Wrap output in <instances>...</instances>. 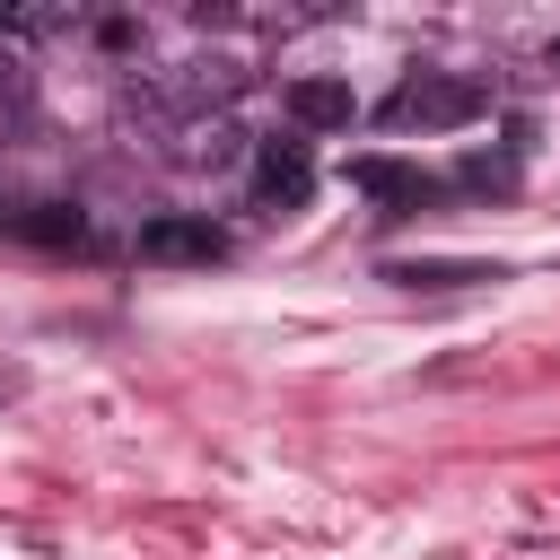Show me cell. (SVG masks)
<instances>
[{
  "label": "cell",
  "instance_id": "1",
  "mask_svg": "<svg viewBox=\"0 0 560 560\" xmlns=\"http://www.w3.org/2000/svg\"><path fill=\"white\" fill-rule=\"evenodd\" d=\"M376 114H385L394 131H464V122H481V114H490V88H481V79H464V70H411Z\"/></svg>",
  "mask_w": 560,
  "mask_h": 560
},
{
  "label": "cell",
  "instance_id": "7",
  "mask_svg": "<svg viewBox=\"0 0 560 560\" xmlns=\"http://www.w3.org/2000/svg\"><path fill=\"white\" fill-rule=\"evenodd\" d=\"M175 158H184V166H210V175H219V166H245V158H254V140H245V131H236L228 114H192V122L175 131Z\"/></svg>",
  "mask_w": 560,
  "mask_h": 560
},
{
  "label": "cell",
  "instance_id": "12",
  "mask_svg": "<svg viewBox=\"0 0 560 560\" xmlns=\"http://www.w3.org/2000/svg\"><path fill=\"white\" fill-rule=\"evenodd\" d=\"M551 70H560V44H551Z\"/></svg>",
  "mask_w": 560,
  "mask_h": 560
},
{
  "label": "cell",
  "instance_id": "11",
  "mask_svg": "<svg viewBox=\"0 0 560 560\" xmlns=\"http://www.w3.org/2000/svg\"><path fill=\"white\" fill-rule=\"evenodd\" d=\"M0 228H9V201H0Z\"/></svg>",
  "mask_w": 560,
  "mask_h": 560
},
{
  "label": "cell",
  "instance_id": "9",
  "mask_svg": "<svg viewBox=\"0 0 560 560\" xmlns=\"http://www.w3.org/2000/svg\"><path fill=\"white\" fill-rule=\"evenodd\" d=\"M96 44H114V52H122V44H140V26H131V18H96Z\"/></svg>",
  "mask_w": 560,
  "mask_h": 560
},
{
  "label": "cell",
  "instance_id": "8",
  "mask_svg": "<svg viewBox=\"0 0 560 560\" xmlns=\"http://www.w3.org/2000/svg\"><path fill=\"white\" fill-rule=\"evenodd\" d=\"M9 228H18L26 245H44V254L88 245V210H79V201H26V210H9Z\"/></svg>",
  "mask_w": 560,
  "mask_h": 560
},
{
  "label": "cell",
  "instance_id": "10",
  "mask_svg": "<svg viewBox=\"0 0 560 560\" xmlns=\"http://www.w3.org/2000/svg\"><path fill=\"white\" fill-rule=\"evenodd\" d=\"M18 385H26V376H18V368H0V402H9V394H18Z\"/></svg>",
  "mask_w": 560,
  "mask_h": 560
},
{
  "label": "cell",
  "instance_id": "2",
  "mask_svg": "<svg viewBox=\"0 0 560 560\" xmlns=\"http://www.w3.org/2000/svg\"><path fill=\"white\" fill-rule=\"evenodd\" d=\"M245 184H254V210H306L315 201V149L298 140V131H271V140H254V158H245Z\"/></svg>",
  "mask_w": 560,
  "mask_h": 560
},
{
  "label": "cell",
  "instance_id": "5",
  "mask_svg": "<svg viewBox=\"0 0 560 560\" xmlns=\"http://www.w3.org/2000/svg\"><path fill=\"white\" fill-rule=\"evenodd\" d=\"M280 114H289L298 131H350V122H359V88L332 79V70H298V79L280 88Z\"/></svg>",
  "mask_w": 560,
  "mask_h": 560
},
{
  "label": "cell",
  "instance_id": "4",
  "mask_svg": "<svg viewBox=\"0 0 560 560\" xmlns=\"http://www.w3.org/2000/svg\"><path fill=\"white\" fill-rule=\"evenodd\" d=\"M140 262H228V228L210 210H158L140 219Z\"/></svg>",
  "mask_w": 560,
  "mask_h": 560
},
{
  "label": "cell",
  "instance_id": "6",
  "mask_svg": "<svg viewBox=\"0 0 560 560\" xmlns=\"http://www.w3.org/2000/svg\"><path fill=\"white\" fill-rule=\"evenodd\" d=\"M376 280H394V289H481V280H508V262H481V254H411V262H385Z\"/></svg>",
  "mask_w": 560,
  "mask_h": 560
},
{
  "label": "cell",
  "instance_id": "3",
  "mask_svg": "<svg viewBox=\"0 0 560 560\" xmlns=\"http://www.w3.org/2000/svg\"><path fill=\"white\" fill-rule=\"evenodd\" d=\"M341 184L350 192H368V201H385V219H411V210H429V201H446V184L429 175V166H411V158H350L341 166Z\"/></svg>",
  "mask_w": 560,
  "mask_h": 560
}]
</instances>
